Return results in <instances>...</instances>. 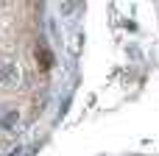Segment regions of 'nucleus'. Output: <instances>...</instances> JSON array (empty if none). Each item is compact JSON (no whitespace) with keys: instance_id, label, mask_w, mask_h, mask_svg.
Returning <instances> with one entry per match:
<instances>
[{"instance_id":"nucleus-3","label":"nucleus","mask_w":159,"mask_h":156,"mask_svg":"<svg viewBox=\"0 0 159 156\" xmlns=\"http://www.w3.org/2000/svg\"><path fill=\"white\" fill-rule=\"evenodd\" d=\"M14 120H17V114H8V117H6V123H3V126H6V128H11V126H14Z\"/></svg>"},{"instance_id":"nucleus-1","label":"nucleus","mask_w":159,"mask_h":156,"mask_svg":"<svg viewBox=\"0 0 159 156\" xmlns=\"http://www.w3.org/2000/svg\"><path fill=\"white\" fill-rule=\"evenodd\" d=\"M20 67L14 64V61H3L0 64V84L3 87H14V84H20Z\"/></svg>"},{"instance_id":"nucleus-2","label":"nucleus","mask_w":159,"mask_h":156,"mask_svg":"<svg viewBox=\"0 0 159 156\" xmlns=\"http://www.w3.org/2000/svg\"><path fill=\"white\" fill-rule=\"evenodd\" d=\"M36 61H39V67H42V70L53 67V56H50V50H45V47H36Z\"/></svg>"}]
</instances>
